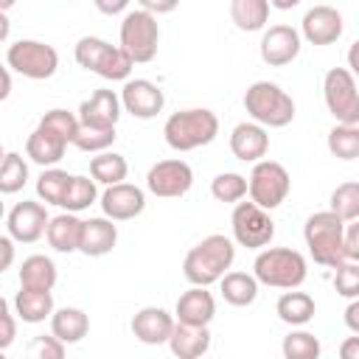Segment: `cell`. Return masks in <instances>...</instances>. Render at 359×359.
Segmentation results:
<instances>
[{
    "label": "cell",
    "mask_w": 359,
    "mask_h": 359,
    "mask_svg": "<svg viewBox=\"0 0 359 359\" xmlns=\"http://www.w3.org/2000/svg\"><path fill=\"white\" fill-rule=\"evenodd\" d=\"M56 264L42 255V252H34L28 258H22L20 264V289H34V292H50L56 286Z\"/></svg>",
    "instance_id": "cell-24"
},
{
    "label": "cell",
    "mask_w": 359,
    "mask_h": 359,
    "mask_svg": "<svg viewBox=\"0 0 359 359\" xmlns=\"http://www.w3.org/2000/svg\"><path fill=\"white\" fill-rule=\"evenodd\" d=\"M323 98L337 123L359 126V87L348 67H331L323 79Z\"/></svg>",
    "instance_id": "cell-9"
},
{
    "label": "cell",
    "mask_w": 359,
    "mask_h": 359,
    "mask_svg": "<svg viewBox=\"0 0 359 359\" xmlns=\"http://www.w3.org/2000/svg\"><path fill=\"white\" fill-rule=\"evenodd\" d=\"M339 359H359V334L342 339V345H339Z\"/></svg>",
    "instance_id": "cell-47"
},
{
    "label": "cell",
    "mask_w": 359,
    "mask_h": 359,
    "mask_svg": "<svg viewBox=\"0 0 359 359\" xmlns=\"http://www.w3.org/2000/svg\"><path fill=\"white\" fill-rule=\"evenodd\" d=\"M345 255L348 261L359 264V219L345 224Z\"/></svg>",
    "instance_id": "cell-45"
},
{
    "label": "cell",
    "mask_w": 359,
    "mask_h": 359,
    "mask_svg": "<svg viewBox=\"0 0 359 359\" xmlns=\"http://www.w3.org/2000/svg\"><path fill=\"white\" fill-rule=\"evenodd\" d=\"M126 174H129V163H126V157L118 154V151H101V154H95V157L90 160V177H93L95 182L107 185V188L121 185V182L126 180Z\"/></svg>",
    "instance_id": "cell-32"
},
{
    "label": "cell",
    "mask_w": 359,
    "mask_h": 359,
    "mask_svg": "<svg viewBox=\"0 0 359 359\" xmlns=\"http://www.w3.org/2000/svg\"><path fill=\"white\" fill-rule=\"evenodd\" d=\"M342 320H345L348 331L359 334V300H351V303L345 306V314H342Z\"/></svg>",
    "instance_id": "cell-46"
},
{
    "label": "cell",
    "mask_w": 359,
    "mask_h": 359,
    "mask_svg": "<svg viewBox=\"0 0 359 359\" xmlns=\"http://www.w3.org/2000/svg\"><path fill=\"white\" fill-rule=\"evenodd\" d=\"M252 275L258 283L272 289H297L303 286L309 266L306 258L292 247H266L252 261Z\"/></svg>",
    "instance_id": "cell-5"
},
{
    "label": "cell",
    "mask_w": 359,
    "mask_h": 359,
    "mask_svg": "<svg viewBox=\"0 0 359 359\" xmlns=\"http://www.w3.org/2000/svg\"><path fill=\"white\" fill-rule=\"evenodd\" d=\"M121 104L129 115L140 118V121H149V118H157L165 107V95L163 90L149 81V79H129L121 90Z\"/></svg>",
    "instance_id": "cell-15"
},
{
    "label": "cell",
    "mask_w": 359,
    "mask_h": 359,
    "mask_svg": "<svg viewBox=\"0 0 359 359\" xmlns=\"http://www.w3.org/2000/svg\"><path fill=\"white\" fill-rule=\"evenodd\" d=\"M67 146L70 143L65 137H59L56 132H50V129H45V126L36 123V129L25 140V157L31 163L42 165V168H56V163L65 157Z\"/></svg>",
    "instance_id": "cell-22"
},
{
    "label": "cell",
    "mask_w": 359,
    "mask_h": 359,
    "mask_svg": "<svg viewBox=\"0 0 359 359\" xmlns=\"http://www.w3.org/2000/svg\"><path fill=\"white\" fill-rule=\"evenodd\" d=\"M14 306L8 303V300H0V320H3V334H0V348L6 351L11 342H14V337H17V325H14V311H11Z\"/></svg>",
    "instance_id": "cell-44"
},
{
    "label": "cell",
    "mask_w": 359,
    "mask_h": 359,
    "mask_svg": "<svg viewBox=\"0 0 359 359\" xmlns=\"http://www.w3.org/2000/svg\"><path fill=\"white\" fill-rule=\"evenodd\" d=\"M244 109L264 129H280L294 121V101L275 81H252L244 93Z\"/></svg>",
    "instance_id": "cell-4"
},
{
    "label": "cell",
    "mask_w": 359,
    "mask_h": 359,
    "mask_svg": "<svg viewBox=\"0 0 359 359\" xmlns=\"http://www.w3.org/2000/svg\"><path fill=\"white\" fill-rule=\"evenodd\" d=\"M25 182H28V163L22 160V154L8 151L3 157V165H0V191L17 194L25 188Z\"/></svg>",
    "instance_id": "cell-38"
},
{
    "label": "cell",
    "mask_w": 359,
    "mask_h": 359,
    "mask_svg": "<svg viewBox=\"0 0 359 359\" xmlns=\"http://www.w3.org/2000/svg\"><path fill=\"white\" fill-rule=\"evenodd\" d=\"M219 289H222L224 303H230V306H236V309L252 306L255 297H258V280H255V275H250V272H227V275L219 280Z\"/></svg>",
    "instance_id": "cell-30"
},
{
    "label": "cell",
    "mask_w": 359,
    "mask_h": 359,
    "mask_svg": "<svg viewBox=\"0 0 359 359\" xmlns=\"http://www.w3.org/2000/svg\"><path fill=\"white\" fill-rule=\"evenodd\" d=\"M275 311H278V317H280L286 325H306V323L314 320L317 306H314V297H311V294L292 289V292H283V294L278 297Z\"/></svg>",
    "instance_id": "cell-29"
},
{
    "label": "cell",
    "mask_w": 359,
    "mask_h": 359,
    "mask_svg": "<svg viewBox=\"0 0 359 359\" xmlns=\"http://www.w3.org/2000/svg\"><path fill=\"white\" fill-rule=\"evenodd\" d=\"M210 194L216 202H227V205H238L247 194H250V182L244 174L236 171H222L210 180Z\"/></svg>",
    "instance_id": "cell-34"
},
{
    "label": "cell",
    "mask_w": 359,
    "mask_h": 359,
    "mask_svg": "<svg viewBox=\"0 0 359 359\" xmlns=\"http://www.w3.org/2000/svg\"><path fill=\"white\" fill-rule=\"evenodd\" d=\"M25 359H65V342H59L53 334H39L28 342Z\"/></svg>",
    "instance_id": "cell-43"
},
{
    "label": "cell",
    "mask_w": 359,
    "mask_h": 359,
    "mask_svg": "<svg viewBox=\"0 0 359 359\" xmlns=\"http://www.w3.org/2000/svg\"><path fill=\"white\" fill-rule=\"evenodd\" d=\"M115 137H118L115 129L81 123V126H79V135H76V140H73V146H76L79 151H87V154H101V151H107V149L115 143Z\"/></svg>",
    "instance_id": "cell-39"
},
{
    "label": "cell",
    "mask_w": 359,
    "mask_h": 359,
    "mask_svg": "<svg viewBox=\"0 0 359 359\" xmlns=\"http://www.w3.org/2000/svg\"><path fill=\"white\" fill-rule=\"evenodd\" d=\"M269 3L266 0H233L230 3V20L236 22L238 31H266L269 22Z\"/></svg>",
    "instance_id": "cell-31"
},
{
    "label": "cell",
    "mask_w": 359,
    "mask_h": 359,
    "mask_svg": "<svg viewBox=\"0 0 359 359\" xmlns=\"http://www.w3.org/2000/svg\"><path fill=\"white\" fill-rule=\"evenodd\" d=\"M191 185H194V171L180 157L157 160L146 174L149 194H154L160 199H180V196H185L191 191Z\"/></svg>",
    "instance_id": "cell-12"
},
{
    "label": "cell",
    "mask_w": 359,
    "mask_h": 359,
    "mask_svg": "<svg viewBox=\"0 0 359 359\" xmlns=\"http://www.w3.org/2000/svg\"><path fill=\"white\" fill-rule=\"evenodd\" d=\"M331 213H337L345 224H351V222H356L359 219V182H342V185H337L334 191H331Z\"/></svg>",
    "instance_id": "cell-35"
},
{
    "label": "cell",
    "mask_w": 359,
    "mask_h": 359,
    "mask_svg": "<svg viewBox=\"0 0 359 359\" xmlns=\"http://www.w3.org/2000/svg\"><path fill=\"white\" fill-rule=\"evenodd\" d=\"M115 244H118V227L112 224V219H107V216L84 219L79 252H84V255H90V258H101V255L112 252Z\"/></svg>",
    "instance_id": "cell-23"
},
{
    "label": "cell",
    "mask_w": 359,
    "mask_h": 359,
    "mask_svg": "<svg viewBox=\"0 0 359 359\" xmlns=\"http://www.w3.org/2000/svg\"><path fill=\"white\" fill-rule=\"evenodd\" d=\"M39 126H45V129L56 132L59 137H65L67 143H73L76 135H79V126H81V123H79V115H73V112L56 107V109H48V112L39 118Z\"/></svg>",
    "instance_id": "cell-41"
},
{
    "label": "cell",
    "mask_w": 359,
    "mask_h": 359,
    "mask_svg": "<svg viewBox=\"0 0 359 359\" xmlns=\"http://www.w3.org/2000/svg\"><path fill=\"white\" fill-rule=\"evenodd\" d=\"M14 306V314L22 320V323H45L48 317H53V294L50 292H34V289H20L11 300Z\"/></svg>",
    "instance_id": "cell-28"
},
{
    "label": "cell",
    "mask_w": 359,
    "mask_h": 359,
    "mask_svg": "<svg viewBox=\"0 0 359 359\" xmlns=\"http://www.w3.org/2000/svg\"><path fill=\"white\" fill-rule=\"evenodd\" d=\"M95 6H98V11H104V14H118V11L126 14V11H129V3H126V0H118V3H104V0H98Z\"/></svg>",
    "instance_id": "cell-51"
},
{
    "label": "cell",
    "mask_w": 359,
    "mask_h": 359,
    "mask_svg": "<svg viewBox=\"0 0 359 359\" xmlns=\"http://www.w3.org/2000/svg\"><path fill=\"white\" fill-rule=\"evenodd\" d=\"M247 182H250V202H255L264 210L280 208L286 202L289 191H292L289 171L280 163H275V160L255 163L252 171H250V177H247Z\"/></svg>",
    "instance_id": "cell-10"
},
{
    "label": "cell",
    "mask_w": 359,
    "mask_h": 359,
    "mask_svg": "<svg viewBox=\"0 0 359 359\" xmlns=\"http://www.w3.org/2000/svg\"><path fill=\"white\" fill-rule=\"evenodd\" d=\"M160 25L157 17L143 8H129L121 20V48L129 53L135 65H146L157 56Z\"/></svg>",
    "instance_id": "cell-7"
},
{
    "label": "cell",
    "mask_w": 359,
    "mask_h": 359,
    "mask_svg": "<svg viewBox=\"0 0 359 359\" xmlns=\"http://www.w3.org/2000/svg\"><path fill=\"white\" fill-rule=\"evenodd\" d=\"M73 177L76 174H67L62 168H45L36 180V196L45 202V205H56L62 208L65 205V196L73 185Z\"/></svg>",
    "instance_id": "cell-33"
},
{
    "label": "cell",
    "mask_w": 359,
    "mask_h": 359,
    "mask_svg": "<svg viewBox=\"0 0 359 359\" xmlns=\"http://www.w3.org/2000/svg\"><path fill=\"white\" fill-rule=\"evenodd\" d=\"M121 109H123V104H121V95L115 90H95L90 98H84L79 104V123L115 129Z\"/></svg>",
    "instance_id": "cell-21"
},
{
    "label": "cell",
    "mask_w": 359,
    "mask_h": 359,
    "mask_svg": "<svg viewBox=\"0 0 359 359\" xmlns=\"http://www.w3.org/2000/svg\"><path fill=\"white\" fill-rule=\"evenodd\" d=\"M174 328H177V317H171L160 306H143L132 317V334L143 345H168Z\"/></svg>",
    "instance_id": "cell-18"
},
{
    "label": "cell",
    "mask_w": 359,
    "mask_h": 359,
    "mask_svg": "<svg viewBox=\"0 0 359 359\" xmlns=\"http://www.w3.org/2000/svg\"><path fill=\"white\" fill-rule=\"evenodd\" d=\"M219 135V118L208 107H191L171 112L163 123V137L174 151H194L213 143Z\"/></svg>",
    "instance_id": "cell-3"
},
{
    "label": "cell",
    "mask_w": 359,
    "mask_h": 359,
    "mask_svg": "<svg viewBox=\"0 0 359 359\" xmlns=\"http://www.w3.org/2000/svg\"><path fill=\"white\" fill-rule=\"evenodd\" d=\"M140 8L157 17V14H165V11H174V8H177V3H174V0H168V3H157V0H140Z\"/></svg>",
    "instance_id": "cell-48"
},
{
    "label": "cell",
    "mask_w": 359,
    "mask_h": 359,
    "mask_svg": "<svg viewBox=\"0 0 359 359\" xmlns=\"http://www.w3.org/2000/svg\"><path fill=\"white\" fill-rule=\"evenodd\" d=\"M8 93H11V70L3 67V90H0V98H8Z\"/></svg>",
    "instance_id": "cell-52"
},
{
    "label": "cell",
    "mask_w": 359,
    "mask_h": 359,
    "mask_svg": "<svg viewBox=\"0 0 359 359\" xmlns=\"http://www.w3.org/2000/svg\"><path fill=\"white\" fill-rule=\"evenodd\" d=\"M0 359H6V356H0Z\"/></svg>",
    "instance_id": "cell-54"
},
{
    "label": "cell",
    "mask_w": 359,
    "mask_h": 359,
    "mask_svg": "<svg viewBox=\"0 0 359 359\" xmlns=\"http://www.w3.org/2000/svg\"><path fill=\"white\" fill-rule=\"evenodd\" d=\"M300 48H303V36L297 28L286 25V22H278V25H269L261 36V59L269 65V67H283L289 62H294L300 56Z\"/></svg>",
    "instance_id": "cell-14"
},
{
    "label": "cell",
    "mask_w": 359,
    "mask_h": 359,
    "mask_svg": "<svg viewBox=\"0 0 359 359\" xmlns=\"http://www.w3.org/2000/svg\"><path fill=\"white\" fill-rule=\"evenodd\" d=\"M0 250H3V269H8L11 261H14V238L11 236H3L0 238Z\"/></svg>",
    "instance_id": "cell-49"
},
{
    "label": "cell",
    "mask_w": 359,
    "mask_h": 359,
    "mask_svg": "<svg viewBox=\"0 0 359 359\" xmlns=\"http://www.w3.org/2000/svg\"><path fill=\"white\" fill-rule=\"evenodd\" d=\"M303 238L309 247V255L314 258V264L328 266V269H339L348 255H345V222L331 213V210H317L306 219L303 224Z\"/></svg>",
    "instance_id": "cell-2"
},
{
    "label": "cell",
    "mask_w": 359,
    "mask_h": 359,
    "mask_svg": "<svg viewBox=\"0 0 359 359\" xmlns=\"http://www.w3.org/2000/svg\"><path fill=\"white\" fill-rule=\"evenodd\" d=\"M230 227L236 244L247 250H261L275 238V222L269 210L258 208L255 202H238L230 213Z\"/></svg>",
    "instance_id": "cell-11"
},
{
    "label": "cell",
    "mask_w": 359,
    "mask_h": 359,
    "mask_svg": "<svg viewBox=\"0 0 359 359\" xmlns=\"http://www.w3.org/2000/svg\"><path fill=\"white\" fill-rule=\"evenodd\" d=\"M233 261H236L233 238H227L222 233H210L196 247L188 250V255L182 261V275L191 286H210L227 275Z\"/></svg>",
    "instance_id": "cell-1"
},
{
    "label": "cell",
    "mask_w": 359,
    "mask_h": 359,
    "mask_svg": "<svg viewBox=\"0 0 359 359\" xmlns=\"http://www.w3.org/2000/svg\"><path fill=\"white\" fill-rule=\"evenodd\" d=\"M73 56L79 62V67L107 79V81H129V73L135 67V62L129 59V53L121 45H109L101 36H81L73 48Z\"/></svg>",
    "instance_id": "cell-6"
},
{
    "label": "cell",
    "mask_w": 359,
    "mask_h": 359,
    "mask_svg": "<svg viewBox=\"0 0 359 359\" xmlns=\"http://www.w3.org/2000/svg\"><path fill=\"white\" fill-rule=\"evenodd\" d=\"M300 36L309 45H331L342 36V14L334 6H311L300 20Z\"/></svg>",
    "instance_id": "cell-16"
},
{
    "label": "cell",
    "mask_w": 359,
    "mask_h": 359,
    "mask_svg": "<svg viewBox=\"0 0 359 359\" xmlns=\"http://www.w3.org/2000/svg\"><path fill=\"white\" fill-rule=\"evenodd\" d=\"M98 199V188H95V180H90V177H84V174H76L73 177V185H70V191H67V196H65V210L67 213H81V210H87L93 202Z\"/></svg>",
    "instance_id": "cell-40"
},
{
    "label": "cell",
    "mask_w": 359,
    "mask_h": 359,
    "mask_svg": "<svg viewBox=\"0 0 359 359\" xmlns=\"http://www.w3.org/2000/svg\"><path fill=\"white\" fill-rule=\"evenodd\" d=\"M81 230H84V222L76 213H59V216L50 219L45 238H48V244L56 252H79V247H81Z\"/></svg>",
    "instance_id": "cell-25"
},
{
    "label": "cell",
    "mask_w": 359,
    "mask_h": 359,
    "mask_svg": "<svg viewBox=\"0 0 359 359\" xmlns=\"http://www.w3.org/2000/svg\"><path fill=\"white\" fill-rule=\"evenodd\" d=\"M230 151L236 160L241 163H261V157H266L269 151V135L264 126L252 123V121H241L233 126L230 132Z\"/></svg>",
    "instance_id": "cell-19"
},
{
    "label": "cell",
    "mask_w": 359,
    "mask_h": 359,
    "mask_svg": "<svg viewBox=\"0 0 359 359\" xmlns=\"http://www.w3.org/2000/svg\"><path fill=\"white\" fill-rule=\"evenodd\" d=\"M348 70L353 73V79H359V39H353L348 48Z\"/></svg>",
    "instance_id": "cell-50"
},
{
    "label": "cell",
    "mask_w": 359,
    "mask_h": 359,
    "mask_svg": "<svg viewBox=\"0 0 359 359\" xmlns=\"http://www.w3.org/2000/svg\"><path fill=\"white\" fill-rule=\"evenodd\" d=\"M283 359H320L323 345L311 331H292L280 342Z\"/></svg>",
    "instance_id": "cell-36"
},
{
    "label": "cell",
    "mask_w": 359,
    "mask_h": 359,
    "mask_svg": "<svg viewBox=\"0 0 359 359\" xmlns=\"http://www.w3.org/2000/svg\"><path fill=\"white\" fill-rule=\"evenodd\" d=\"M168 348L177 359H202L210 348V331L208 328H196V325H182L177 323Z\"/></svg>",
    "instance_id": "cell-27"
},
{
    "label": "cell",
    "mask_w": 359,
    "mask_h": 359,
    "mask_svg": "<svg viewBox=\"0 0 359 359\" xmlns=\"http://www.w3.org/2000/svg\"><path fill=\"white\" fill-rule=\"evenodd\" d=\"M101 210L112 222H129L146 210V194H143V188H137L132 182L112 185L101 194Z\"/></svg>",
    "instance_id": "cell-17"
},
{
    "label": "cell",
    "mask_w": 359,
    "mask_h": 359,
    "mask_svg": "<svg viewBox=\"0 0 359 359\" xmlns=\"http://www.w3.org/2000/svg\"><path fill=\"white\" fill-rule=\"evenodd\" d=\"M269 6H275V8H294L297 0H278V3H269Z\"/></svg>",
    "instance_id": "cell-53"
},
{
    "label": "cell",
    "mask_w": 359,
    "mask_h": 359,
    "mask_svg": "<svg viewBox=\"0 0 359 359\" xmlns=\"http://www.w3.org/2000/svg\"><path fill=\"white\" fill-rule=\"evenodd\" d=\"M325 143H328V151L337 160H356L359 157V126L337 123L328 132V140Z\"/></svg>",
    "instance_id": "cell-37"
},
{
    "label": "cell",
    "mask_w": 359,
    "mask_h": 359,
    "mask_svg": "<svg viewBox=\"0 0 359 359\" xmlns=\"http://www.w3.org/2000/svg\"><path fill=\"white\" fill-rule=\"evenodd\" d=\"M48 224H50V216H48V208L42 202H34V199H22L17 202L8 216H6V230L14 241L20 244H34L39 241L45 233H48Z\"/></svg>",
    "instance_id": "cell-13"
},
{
    "label": "cell",
    "mask_w": 359,
    "mask_h": 359,
    "mask_svg": "<svg viewBox=\"0 0 359 359\" xmlns=\"http://www.w3.org/2000/svg\"><path fill=\"white\" fill-rule=\"evenodd\" d=\"M6 65H8V70H14L31 81H45L59 70V53L48 42L17 39L6 50Z\"/></svg>",
    "instance_id": "cell-8"
},
{
    "label": "cell",
    "mask_w": 359,
    "mask_h": 359,
    "mask_svg": "<svg viewBox=\"0 0 359 359\" xmlns=\"http://www.w3.org/2000/svg\"><path fill=\"white\" fill-rule=\"evenodd\" d=\"M177 323L182 325H196V328H208L210 320L216 317V300L208 292V286H191L188 292L180 294L177 309H174Z\"/></svg>",
    "instance_id": "cell-20"
},
{
    "label": "cell",
    "mask_w": 359,
    "mask_h": 359,
    "mask_svg": "<svg viewBox=\"0 0 359 359\" xmlns=\"http://www.w3.org/2000/svg\"><path fill=\"white\" fill-rule=\"evenodd\" d=\"M50 334L65 345H76L90 334V317L76 306L56 309L50 317Z\"/></svg>",
    "instance_id": "cell-26"
},
{
    "label": "cell",
    "mask_w": 359,
    "mask_h": 359,
    "mask_svg": "<svg viewBox=\"0 0 359 359\" xmlns=\"http://www.w3.org/2000/svg\"><path fill=\"white\" fill-rule=\"evenodd\" d=\"M334 289L348 300H359V264L345 261L339 269H334Z\"/></svg>",
    "instance_id": "cell-42"
}]
</instances>
